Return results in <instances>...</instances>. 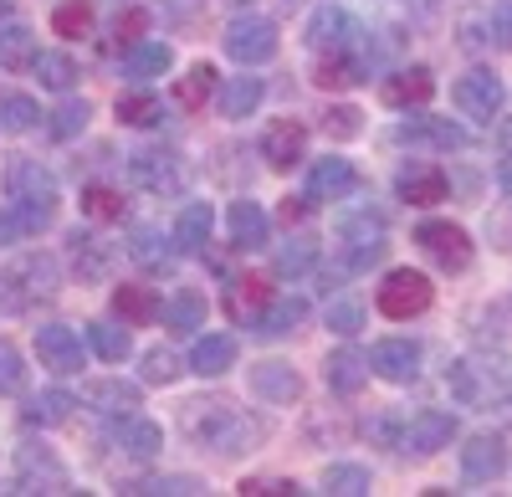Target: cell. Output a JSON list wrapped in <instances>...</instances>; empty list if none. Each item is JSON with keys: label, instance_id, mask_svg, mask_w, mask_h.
I'll return each mask as SVG.
<instances>
[{"label": "cell", "instance_id": "e0dca14e", "mask_svg": "<svg viewBox=\"0 0 512 497\" xmlns=\"http://www.w3.org/2000/svg\"><path fill=\"white\" fill-rule=\"evenodd\" d=\"M369 369L384 375L390 385H410L420 375V344H410V339H379L369 349Z\"/></svg>", "mask_w": 512, "mask_h": 497}, {"label": "cell", "instance_id": "277c9868", "mask_svg": "<svg viewBox=\"0 0 512 497\" xmlns=\"http://www.w3.org/2000/svg\"><path fill=\"white\" fill-rule=\"evenodd\" d=\"M431 303H436V282L425 277V272H410V267L390 272V277L379 282V293H374V308L384 318H420Z\"/></svg>", "mask_w": 512, "mask_h": 497}, {"label": "cell", "instance_id": "816d5d0a", "mask_svg": "<svg viewBox=\"0 0 512 497\" xmlns=\"http://www.w3.org/2000/svg\"><path fill=\"white\" fill-rule=\"evenodd\" d=\"M328 328H333V334H359V328H364V308L354 303V298H333L328 303Z\"/></svg>", "mask_w": 512, "mask_h": 497}, {"label": "cell", "instance_id": "836d02e7", "mask_svg": "<svg viewBox=\"0 0 512 497\" xmlns=\"http://www.w3.org/2000/svg\"><path fill=\"white\" fill-rule=\"evenodd\" d=\"M72 405H77V395H67V390H41V395H31L26 400V426H41V431H52V426H62V421H72Z\"/></svg>", "mask_w": 512, "mask_h": 497}, {"label": "cell", "instance_id": "7bdbcfd3", "mask_svg": "<svg viewBox=\"0 0 512 497\" xmlns=\"http://www.w3.org/2000/svg\"><path fill=\"white\" fill-rule=\"evenodd\" d=\"M374 487L369 467H354V462H338V467H323V492L333 497H364Z\"/></svg>", "mask_w": 512, "mask_h": 497}, {"label": "cell", "instance_id": "4dcf8cb0", "mask_svg": "<svg viewBox=\"0 0 512 497\" xmlns=\"http://www.w3.org/2000/svg\"><path fill=\"white\" fill-rule=\"evenodd\" d=\"M303 318H308V303L303 298H287V303H267L262 313L251 318V328L262 339H282V334H297L303 328Z\"/></svg>", "mask_w": 512, "mask_h": 497}, {"label": "cell", "instance_id": "f6af8a7d", "mask_svg": "<svg viewBox=\"0 0 512 497\" xmlns=\"http://www.w3.org/2000/svg\"><path fill=\"white\" fill-rule=\"evenodd\" d=\"M82 216H93V221H123L128 216V200L113 185H88V190H82Z\"/></svg>", "mask_w": 512, "mask_h": 497}, {"label": "cell", "instance_id": "6f0895ef", "mask_svg": "<svg viewBox=\"0 0 512 497\" xmlns=\"http://www.w3.org/2000/svg\"><path fill=\"white\" fill-rule=\"evenodd\" d=\"M128 492H200V482L195 477H159V482H139Z\"/></svg>", "mask_w": 512, "mask_h": 497}, {"label": "cell", "instance_id": "9c48e42d", "mask_svg": "<svg viewBox=\"0 0 512 497\" xmlns=\"http://www.w3.org/2000/svg\"><path fill=\"white\" fill-rule=\"evenodd\" d=\"M338 236H344V272H369L379 257H384V246H390V241H384V221L379 216H354V221H344V231H338Z\"/></svg>", "mask_w": 512, "mask_h": 497}, {"label": "cell", "instance_id": "f907efd6", "mask_svg": "<svg viewBox=\"0 0 512 497\" xmlns=\"http://www.w3.org/2000/svg\"><path fill=\"white\" fill-rule=\"evenodd\" d=\"M26 390V359L16 344H0V395H21Z\"/></svg>", "mask_w": 512, "mask_h": 497}, {"label": "cell", "instance_id": "9f6ffc18", "mask_svg": "<svg viewBox=\"0 0 512 497\" xmlns=\"http://www.w3.org/2000/svg\"><path fill=\"white\" fill-rule=\"evenodd\" d=\"M369 436H374V441H384V446H400L405 421H400V416H374V421H369Z\"/></svg>", "mask_w": 512, "mask_h": 497}, {"label": "cell", "instance_id": "7dc6e473", "mask_svg": "<svg viewBox=\"0 0 512 497\" xmlns=\"http://www.w3.org/2000/svg\"><path fill=\"white\" fill-rule=\"evenodd\" d=\"M52 26H57V36H88L93 31V6L88 0H62V6L52 11Z\"/></svg>", "mask_w": 512, "mask_h": 497}, {"label": "cell", "instance_id": "ffe728a7", "mask_svg": "<svg viewBox=\"0 0 512 497\" xmlns=\"http://www.w3.org/2000/svg\"><path fill=\"white\" fill-rule=\"evenodd\" d=\"M379 93L390 108H425L436 98V72L431 67H400L395 77H384Z\"/></svg>", "mask_w": 512, "mask_h": 497}, {"label": "cell", "instance_id": "f35d334b", "mask_svg": "<svg viewBox=\"0 0 512 497\" xmlns=\"http://www.w3.org/2000/svg\"><path fill=\"white\" fill-rule=\"evenodd\" d=\"M169 241H175V236H169ZM169 241H164L159 226H139L134 241H128V257L144 262V267H169V257H175V246H169Z\"/></svg>", "mask_w": 512, "mask_h": 497}, {"label": "cell", "instance_id": "e575fe53", "mask_svg": "<svg viewBox=\"0 0 512 497\" xmlns=\"http://www.w3.org/2000/svg\"><path fill=\"white\" fill-rule=\"evenodd\" d=\"M221 72L216 67H210V62H195L180 82H175V103L185 108V113H195V108H205L210 98H216V88H221V82H216Z\"/></svg>", "mask_w": 512, "mask_h": 497}, {"label": "cell", "instance_id": "3957f363", "mask_svg": "<svg viewBox=\"0 0 512 497\" xmlns=\"http://www.w3.org/2000/svg\"><path fill=\"white\" fill-rule=\"evenodd\" d=\"M446 390L472 410H492L512 395V364L507 359H456L446 369Z\"/></svg>", "mask_w": 512, "mask_h": 497}, {"label": "cell", "instance_id": "f546056e", "mask_svg": "<svg viewBox=\"0 0 512 497\" xmlns=\"http://www.w3.org/2000/svg\"><path fill=\"white\" fill-rule=\"evenodd\" d=\"M169 67H175V52H169L164 41H139V47H128V57H123V77H134V82H154Z\"/></svg>", "mask_w": 512, "mask_h": 497}, {"label": "cell", "instance_id": "94428289", "mask_svg": "<svg viewBox=\"0 0 512 497\" xmlns=\"http://www.w3.org/2000/svg\"><path fill=\"white\" fill-rule=\"evenodd\" d=\"M497 139H502V149L512 154V118H502V129H497Z\"/></svg>", "mask_w": 512, "mask_h": 497}, {"label": "cell", "instance_id": "7a4b0ae2", "mask_svg": "<svg viewBox=\"0 0 512 497\" xmlns=\"http://www.w3.org/2000/svg\"><path fill=\"white\" fill-rule=\"evenodd\" d=\"M185 431L205 446H216L221 457H231V451H251V441H262L267 426L246 416V410L236 400H185Z\"/></svg>", "mask_w": 512, "mask_h": 497}, {"label": "cell", "instance_id": "6da1fadb", "mask_svg": "<svg viewBox=\"0 0 512 497\" xmlns=\"http://www.w3.org/2000/svg\"><path fill=\"white\" fill-rule=\"evenodd\" d=\"M0 185H6V205H11L21 236H36L57 221V180L41 170V159L16 154L6 164V175H0Z\"/></svg>", "mask_w": 512, "mask_h": 497}, {"label": "cell", "instance_id": "74e56055", "mask_svg": "<svg viewBox=\"0 0 512 497\" xmlns=\"http://www.w3.org/2000/svg\"><path fill=\"white\" fill-rule=\"evenodd\" d=\"M113 113H118V123H128V129H154V123L164 118V103L154 93H118Z\"/></svg>", "mask_w": 512, "mask_h": 497}, {"label": "cell", "instance_id": "d4e9b609", "mask_svg": "<svg viewBox=\"0 0 512 497\" xmlns=\"http://www.w3.org/2000/svg\"><path fill=\"white\" fill-rule=\"evenodd\" d=\"M251 395H256V400H267V405H287V400L303 395V380H297V369L267 359V364H256V369H251Z\"/></svg>", "mask_w": 512, "mask_h": 497}, {"label": "cell", "instance_id": "d6a6232c", "mask_svg": "<svg viewBox=\"0 0 512 497\" xmlns=\"http://www.w3.org/2000/svg\"><path fill=\"white\" fill-rule=\"evenodd\" d=\"M364 72H369L364 52H323L313 82L318 88H354V82H364Z\"/></svg>", "mask_w": 512, "mask_h": 497}, {"label": "cell", "instance_id": "5bb4252c", "mask_svg": "<svg viewBox=\"0 0 512 497\" xmlns=\"http://www.w3.org/2000/svg\"><path fill=\"white\" fill-rule=\"evenodd\" d=\"M395 195L405 205H441L451 195V180H446L441 164H405L395 175Z\"/></svg>", "mask_w": 512, "mask_h": 497}, {"label": "cell", "instance_id": "8d00e7d4", "mask_svg": "<svg viewBox=\"0 0 512 497\" xmlns=\"http://www.w3.org/2000/svg\"><path fill=\"white\" fill-rule=\"evenodd\" d=\"M88 349H93L103 364H123L134 344H128V328H123V323L98 318V323H88Z\"/></svg>", "mask_w": 512, "mask_h": 497}, {"label": "cell", "instance_id": "b9f144b4", "mask_svg": "<svg viewBox=\"0 0 512 497\" xmlns=\"http://www.w3.org/2000/svg\"><path fill=\"white\" fill-rule=\"evenodd\" d=\"M31 72L41 77V88H52V93H67L72 82H77V62L67 52H36Z\"/></svg>", "mask_w": 512, "mask_h": 497}, {"label": "cell", "instance_id": "60d3db41", "mask_svg": "<svg viewBox=\"0 0 512 497\" xmlns=\"http://www.w3.org/2000/svg\"><path fill=\"white\" fill-rule=\"evenodd\" d=\"M36 123H41L36 98H26V93H0V129H6V134H31Z\"/></svg>", "mask_w": 512, "mask_h": 497}, {"label": "cell", "instance_id": "6125c7cd", "mask_svg": "<svg viewBox=\"0 0 512 497\" xmlns=\"http://www.w3.org/2000/svg\"><path fill=\"white\" fill-rule=\"evenodd\" d=\"M0 16H6V0H0Z\"/></svg>", "mask_w": 512, "mask_h": 497}, {"label": "cell", "instance_id": "c3c4849f", "mask_svg": "<svg viewBox=\"0 0 512 497\" xmlns=\"http://www.w3.org/2000/svg\"><path fill=\"white\" fill-rule=\"evenodd\" d=\"M82 129H88V103H77V98H67V103L52 113V123H47L52 139H77Z\"/></svg>", "mask_w": 512, "mask_h": 497}, {"label": "cell", "instance_id": "cb8c5ba5", "mask_svg": "<svg viewBox=\"0 0 512 497\" xmlns=\"http://www.w3.org/2000/svg\"><path fill=\"white\" fill-rule=\"evenodd\" d=\"M226 226H231V241L241 246V252H262L267 246V211L256 200H231V211H226Z\"/></svg>", "mask_w": 512, "mask_h": 497}, {"label": "cell", "instance_id": "8fae6325", "mask_svg": "<svg viewBox=\"0 0 512 497\" xmlns=\"http://www.w3.org/2000/svg\"><path fill=\"white\" fill-rule=\"evenodd\" d=\"M451 441H456L451 410H415V416L405 421V436H400V446L415 451V457H436V451H446Z\"/></svg>", "mask_w": 512, "mask_h": 497}, {"label": "cell", "instance_id": "9a60e30c", "mask_svg": "<svg viewBox=\"0 0 512 497\" xmlns=\"http://www.w3.org/2000/svg\"><path fill=\"white\" fill-rule=\"evenodd\" d=\"M262 159L272 170H292V164L308 159V129L297 118H277L272 129L262 134Z\"/></svg>", "mask_w": 512, "mask_h": 497}, {"label": "cell", "instance_id": "7402d4cb", "mask_svg": "<svg viewBox=\"0 0 512 497\" xmlns=\"http://www.w3.org/2000/svg\"><path fill=\"white\" fill-rule=\"evenodd\" d=\"M210 231H216V211H210L205 200H190L185 211H180V221H175V252H185V257H205Z\"/></svg>", "mask_w": 512, "mask_h": 497}, {"label": "cell", "instance_id": "f1b7e54d", "mask_svg": "<svg viewBox=\"0 0 512 497\" xmlns=\"http://www.w3.org/2000/svg\"><path fill=\"white\" fill-rule=\"evenodd\" d=\"M231 364H236V339H231V334H205V339L195 344V354H190V369H195L200 380L226 375Z\"/></svg>", "mask_w": 512, "mask_h": 497}, {"label": "cell", "instance_id": "5b68a950", "mask_svg": "<svg viewBox=\"0 0 512 497\" xmlns=\"http://www.w3.org/2000/svg\"><path fill=\"white\" fill-rule=\"evenodd\" d=\"M221 41H226V57L241 62V67L272 62L277 57V21L272 16H236Z\"/></svg>", "mask_w": 512, "mask_h": 497}, {"label": "cell", "instance_id": "d590c367", "mask_svg": "<svg viewBox=\"0 0 512 497\" xmlns=\"http://www.w3.org/2000/svg\"><path fill=\"white\" fill-rule=\"evenodd\" d=\"M67 257H72V272H82L88 282L108 277V246L98 236H88V231H72L67 236Z\"/></svg>", "mask_w": 512, "mask_h": 497}, {"label": "cell", "instance_id": "681fc988", "mask_svg": "<svg viewBox=\"0 0 512 497\" xmlns=\"http://www.w3.org/2000/svg\"><path fill=\"white\" fill-rule=\"evenodd\" d=\"M180 369H185V364L169 354V349H149L139 375H144V385H175V380H180Z\"/></svg>", "mask_w": 512, "mask_h": 497}, {"label": "cell", "instance_id": "2e32d148", "mask_svg": "<svg viewBox=\"0 0 512 497\" xmlns=\"http://www.w3.org/2000/svg\"><path fill=\"white\" fill-rule=\"evenodd\" d=\"M395 144H410V149H466V134L456 129L451 118H405L400 129H395Z\"/></svg>", "mask_w": 512, "mask_h": 497}, {"label": "cell", "instance_id": "ba28073f", "mask_svg": "<svg viewBox=\"0 0 512 497\" xmlns=\"http://www.w3.org/2000/svg\"><path fill=\"white\" fill-rule=\"evenodd\" d=\"M128 180L149 195H175L185 185V170H180V154L175 149H134L128 154Z\"/></svg>", "mask_w": 512, "mask_h": 497}, {"label": "cell", "instance_id": "ee69618b", "mask_svg": "<svg viewBox=\"0 0 512 497\" xmlns=\"http://www.w3.org/2000/svg\"><path fill=\"white\" fill-rule=\"evenodd\" d=\"M267 303H272V282L267 277H236V287H231V313L236 318L246 313V323H251Z\"/></svg>", "mask_w": 512, "mask_h": 497}, {"label": "cell", "instance_id": "44dd1931", "mask_svg": "<svg viewBox=\"0 0 512 497\" xmlns=\"http://www.w3.org/2000/svg\"><path fill=\"white\" fill-rule=\"evenodd\" d=\"M113 446L123 451V457H134V462H149V457H159L164 431H159L154 421H144L139 410H134V416H118V426H113Z\"/></svg>", "mask_w": 512, "mask_h": 497}, {"label": "cell", "instance_id": "ab89813d", "mask_svg": "<svg viewBox=\"0 0 512 497\" xmlns=\"http://www.w3.org/2000/svg\"><path fill=\"white\" fill-rule=\"evenodd\" d=\"M272 267H277V277H287V282L303 277V272H313V267H318V241H313V236H292L282 252H277Z\"/></svg>", "mask_w": 512, "mask_h": 497}, {"label": "cell", "instance_id": "30bf717a", "mask_svg": "<svg viewBox=\"0 0 512 497\" xmlns=\"http://www.w3.org/2000/svg\"><path fill=\"white\" fill-rule=\"evenodd\" d=\"M359 21L344 11V6H323V11H313V21H308V47L323 57V52H359Z\"/></svg>", "mask_w": 512, "mask_h": 497}, {"label": "cell", "instance_id": "4316f807", "mask_svg": "<svg viewBox=\"0 0 512 497\" xmlns=\"http://www.w3.org/2000/svg\"><path fill=\"white\" fill-rule=\"evenodd\" d=\"M82 400H88L98 416H134L139 410V385H123V380H93L88 390H82Z\"/></svg>", "mask_w": 512, "mask_h": 497}, {"label": "cell", "instance_id": "484cf974", "mask_svg": "<svg viewBox=\"0 0 512 497\" xmlns=\"http://www.w3.org/2000/svg\"><path fill=\"white\" fill-rule=\"evenodd\" d=\"M159 308H164V298H159V287H149V282H118L113 287V313L123 323H154Z\"/></svg>", "mask_w": 512, "mask_h": 497}, {"label": "cell", "instance_id": "8992f818", "mask_svg": "<svg viewBox=\"0 0 512 497\" xmlns=\"http://www.w3.org/2000/svg\"><path fill=\"white\" fill-rule=\"evenodd\" d=\"M415 246L441 272H466L472 267V236H466L456 221H420L415 226Z\"/></svg>", "mask_w": 512, "mask_h": 497}, {"label": "cell", "instance_id": "ac0fdd59", "mask_svg": "<svg viewBox=\"0 0 512 497\" xmlns=\"http://www.w3.org/2000/svg\"><path fill=\"white\" fill-rule=\"evenodd\" d=\"M502 472H507V441L502 436L482 431V436H472L461 446V477L466 482H492Z\"/></svg>", "mask_w": 512, "mask_h": 497}, {"label": "cell", "instance_id": "11a10c76", "mask_svg": "<svg viewBox=\"0 0 512 497\" xmlns=\"http://www.w3.org/2000/svg\"><path fill=\"white\" fill-rule=\"evenodd\" d=\"M272 492H297L292 477H251L241 482V497H272Z\"/></svg>", "mask_w": 512, "mask_h": 497}, {"label": "cell", "instance_id": "d6986e66", "mask_svg": "<svg viewBox=\"0 0 512 497\" xmlns=\"http://www.w3.org/2000/svg\"><path fill=\"white\" fill-rule=\"evenodd\" d=\"M62 487H67L62 462L41 446H26L21 462H16V492H62Z\"/></svg>", "mask_w": 512, "mask_h": 497}, {"label": "cell", "instance_id": "52a82bcc", "mask_svg": "<svg viewBox=\"0 0 512 497\" xmlns=\"http://www.w3.org/2000/svg\"><path fill=\"white\" fill-rule=\"evenodd\" d=\"M451 103L466 113V118H477V123H492L502 118V103H507V88H502V77L477 67V72H466L456 77V88H451Z\"/></svg>", "mask_w": 512, "mask_h": 497}, {"label": "cell", "instance_id": "603a6c76", "mask_svg": "<svg viewBox=\"0 0 512 497\" xmlns=\"http://www.w3.org/2000/svg\"><path fill=\"white\" fill-rule=\"evenodd\" d=\"M323 380H328L333 395H359V390L369 385V354H359V349H333L328 364H323Z\"/></svg>", "mask_w": 512, "mask_h": 497}, {"label": "cell", "instance_id": "83f0119b", "mask_svg": "<svg viewBox=\"0 0 512 497\" xmlns=\"http://www.w3.org/2000/svg\"><path fill=\"white\" fill-rule=\"evenodd\" d=\"M159 313H164V323H169V334H195V328L205 323V313H210V303H205L200 287H180V293L169 298Z\"/></svg>", "mask_w": 512, "mask_h": 497}, {"label": "cell", "instance_id": "7c38bea8", "mask_svg": "<svg viewBox=\"0 0 512 497\" xmlns=\"http://www.w3.org/2000/svg\"><path fill=\"white\" fill-rule=\"evenodd\" d=\"M36 359H41V369H52V375H77L82 369V339L67 323H41L36 328Z\"/></svg>", "mask_w": 512, "mask_h": 497}, {"label": "cell", "instance_id": "1f68e13d", "mask_svg": "<svg viewBox=\"0 0 512 497\" xmlns=\"http://www.w3.org/2000/svg\"><path fill=\"white\" fill-rule=\"evenodd\" d=\"M262 93H267V82H262V77H251V72L231 77L226 88L216 93L221 118H251V113H256V103H262Z\"/></svg>", "mask_w": 512, "mask_h": 497}, {"label": "cell", "instance_id": "4fadbf2b", "mask_svg": "<svg viewBox=\"0 0 512 497\" xmlns=\"http://www.w3.org/2000/svg\"><path fill=\"white\" fill-rule=\"evenodd\" d=\"M359 185H364V175L354 170L349 159H318L313 170H308V190H303V200H308V205L344 200V195H354Z\"/></svg>", "mask_w": 512, "mask_h": 497}, {"label": "cell", "instance_id": "91938a15", "mask_svg": "<svg viewBox=\"0 0 512 497\" xmlns=\"http://www.w3.org/2000/svg\"><path fill=\"white\" fill-rule=\"evenodd\" d=\"M303 216H308V200H292V205L282 200V221H287V226H292V221H303Z\"/></svg>", "mask_w": 512, "mask_h": 497}, {"label": "cell", "instance_id": "f5cc1de1", "mask_svg": "<svg viewBox=\"0 0 512 497\" xmlns=\"http://www.w3.org/2000/svg\"><path fill=\"white\" fill-rule=\"evenodd\" d=\"M364 113L359 108H328V118H323V134H333V139H359V123Z\"/></svg>", "mask_w": 512, "mask_h": 497}, {"label": "cell", "instance_id": "db71d44e", "mask_svg": "<svg viewBox=\"0 0 512 497\" xmlns=\"http://www.w3.org/2000/svg\"><path fill=\"white\" fill-rule=\"evenodd\" d=\"M144 26H149V16H144V11H123V16L113 21V36H118V47H139Z\"/></svg>", "mask_w": 512, "mask_h": 497}, {"label": "cell", "instance_id": "680465c9", "mask_svg": "<svg viewBox=\"0 0 512 497\" xmlns=\"http://www.w3.org/2000/svg\"><path fill=\"white\" fill-rule=\"evenodd\" d=\"M497 36H502V47L512 52V0H502V6H497Z\"/></svg>", "mask_w": 512, "mask_h": 497}, {"label": "cell", "instance_id": "bcb514c9", "mask_svg": "<svg viewBox=\"0 0 512 497\" xmlns=\"http://www.w3.org/2000/svg\"><path fill=\"white\" fill-rule=\"evenodd\" d=\"M31 62H36V36H31V26H11L6 36H0V67L26 72Z\"/></svg>", "mask_w": 512, "mask_h": 497}]
</instances>
